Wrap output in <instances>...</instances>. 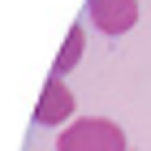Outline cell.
Listing matches in <instances>:
<instances>
[{"label": "cell", "instance_id": "6da1fadb", "mask_svg": "<svg viewBox=\"0 0 151 151\" xmlns=\"http://www.w3.org/2000/svg\"><path fill=\"white\" fill-rule=\"evenodd\" d=\"M56 151H129V138L108 116H78L56 134Z\"/></svg>", "mask_w": 151, "mask_h": 151}, {"label": "cell", "instance_id": "277c9868", "mask_svg": "<svg viewBox=\"0 0 151 151\" xmlns=\"http://www.w3.org/2000/svg\"><path fill=\"white\" fill-rule=\"evenodd\" d=\"M82 52H86V30H82V22H78V26H69V35H65V43H60V52H56L52 78H65V73L82 60Z\"/></svg>", "mask_w": 151, "mask_h": 151}, {"label": "cell", "instance_id": "7a4b0ae2", "mask_svg": "<svg viewBox=\"0 0 151 151\" xmlns=\"http://www.w3.org/2000/svg\"><path fill=\"white\" fill-rule=\"evenodd\" d=\"M86 22L104 35H125L138 22V0H86Z\"/></svg>", "mask_w": 151, "mask_h": 151}, {"label": "cell", "instance_id": "3957f363", "mask_svg": "<svg viewBox=\"0 0 151 151\" xmlns=\"http://www.w3.org/2000/svg\"><path fill=\"white\" fill-rule=\"evenodd\" d=\"M73 116V91L65 86L60 78H47L43 82V95H39V104H35V125H65Z\"/></svg>", "mask_w": 151, "mask_h": 151}]
</instances>
